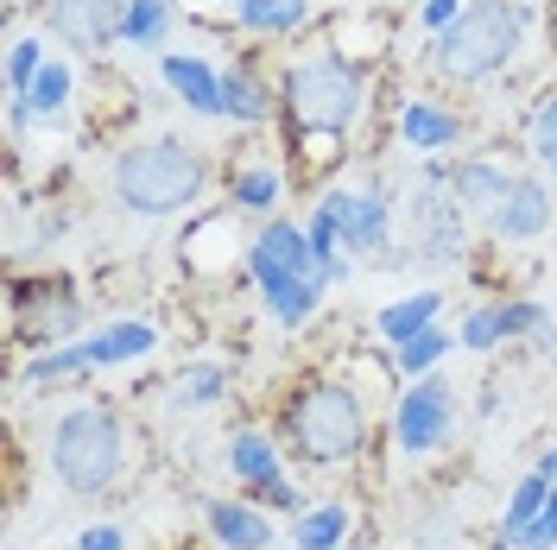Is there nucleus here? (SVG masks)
<instances>
[{"instance_id": "1", "label": "nucleus", "mask_w": 557, "mask_h": 550, "mask_svg": "<svg viewBox=\"0 0 557 550\" xmlns=\"http://www.w3.org/2000/svg\"><path fill=\"white\" fill-rule=\"evenodd\" d=\"M368 96H374L368 64H355L343 51H311V58L278 70V114H285L292 146H311V139L343 146L348 127L368 114Z\"/></svg>"}, {"instance_id": "2", "label": "nucleus", "mask_w": 557, "mask_h": 550, "mask_svg": "<svg viewBox=\"0 0 557 550\" xmlns=\"http://www.w3.org/2000/svg\"><path fill=\"white\" fill-rule=\"evenodd\" d=\"M247 285L260 291V304H267V316H273L278 329H305L317 310H323V298H330L336 278L317 260L305 222L273 215V222H260L253 241H247Z\"/></svg>"}, {"instance_id": "3", "label": "nucleus", "mask_w": 557, "mask_h": 550, "mask_svg": "<svg viewBox=\"0 0 557 550\" xmlns=\"http://www.w3.org/2000/svg\"><path fill=\"white\" fill-rule=\"evenodd\" d=\"M539 26V7L532 0H469V13L456 20L444 38H431L424 64L437 83H487L500 70H513Z\"/></svg>"}, {"instance_id": "4", "label": "nucleus", "mask_w": 557, "mask_h": 550, "mask_svg": "<svg viewBox=\"0 0 557 550\" xmlns=\"http://www.w3.org/2000/svg\"><path fill=\"white\" fill-rule=\"evenodd\" d=\"M108 190L127 215H177V209L203 203L209 190V159L190 146V139H139V146H121L114 172H108Z\"/></svg>"}, {"instance_id": "5", "label": "nucleus", "mask_w": 557, "mask_h": 550, "mask_svg": "<svg viewBox=\"0 0 557 550\" xmlns=\"http://www.w3.org/2000/svg\"><path fill=\"white\" fill-rule=\"evenodd\" d=\"M305 235H311L317 260L330 266V278L343 285L355 273V253L381 260L393 247V197L374 190V184H330V190H317L311 215H305Z\"/></svg>"}, {"instance_id": "6", "label": "nucleus", "mask_w": 557, "mask_h": 550, "mask_svg": "<svg viewBox=\"0 0 557 550\" xmlns=\"http://www.w3.org/2000/svg\"><path fill=\"white\" fill-rule=\"evenodd\" d=\"M45 455H51V475L70 493H108L127 468V424H121L114 405L83 399V405L58 412L51 437H45Z\"/></svg>"}, {"instance_id": "7", "label": "nucleus", "mask_w": 557, "mask_h": 550, "mask_svg": "<svg viewBox=\"0 0 557 550\" xmlns=\"http://www.w3.org/2000/svg\"><path fill=\"white\" fill-rule=\"evenodd\" d=\"M285 449L311 468H348L361 443H368V417H361V399L343 379H311L305 392H292L285 405Z\"/></svg>"}, {"instance_id": "8", "label": "nucleus", "mask_w": 557, "mask_h": 550, "mask_svg": "<svg viewBox=\"0 0 557 550\" xmlns=\"http://www.w3.org/2000/svg\"><path fill=\"white\" fill-rule=\"evenodd\" d=\"M456 417H462V405H456L450 379H437V374L406 379V392L393 399V449L424 462V455H437L456 437Z\"/></svg>"}, {"instance_id": "9", "label": "nucleus", "mask_w": 557, "mask_h": 550, "mask_svg": "<svg viewBox=\"0 0 557 550\" xmlns=\"http://www.w3.org/2000/svg\"><path fill=\"white\" fill-rule=\"evenodd\" d=\"M228 468H235V482H242V493L253 500V507H267V513H305L298 500V487H292V475H285V449H278V437H267V430H235V443H228Z\"/></svg>"}, {"instance_id": "10", "label": "nucleus", "mask_w": 557, "mask_h": 550, "mask_svg": "<svg viewBox=\"0 0 557 550\" xmlns=\"http://www.w3.org/2000/svg\"><path fill=\"white\" fill-rule=\"evenodd\" d=\"M121 7L127 0H38V33L76 58H102L108 45H121Z\"/></svg>"}, {"instance_id": "11", "label": "nucleus", "mask_w": 557, "mask_h": 550, "mask_svg": "<svg viewBox=\"0 0 557 550\" xmlns=\"http://www.w3.org/2000/svg\"><path fill=\"white\" fill-rule=\"evenodd\" d=\"M552 222H557L552 190H545L539 177H513V190H507V197L494 203V215H487V235L507 241V247H525V241H539V235H552Z\"/></svg>"}, {"instance_id": "12", "label": "nucleus", "mask_w": 557, "mask_h": 550, "mask_svg": "<svg viewBox=\"0 0 557 550\" xmlns=\"http://www.w3.org/2000/svg\"><path fill=\"white\" fill-rule=\"evenodd\" d=\"M412 215H418V253H424L431 266H456L462 247H469V228H462L469 209L456 203L450 190H418Z\"/></svg>"}, {"instance_id": "13", "label": "nucleus", "mask_w": 557, "mask_h": 550, "mask_svg": "<svg viewBox=\"0 0 557 550\" xmlns=\"http://www.w3.org/2000/svg\"><path fill=\"white\" fill-rule=\"evenodd\" d=\"M393 134L418 159H450L456 146H462V114L444 102H431V96H412V102H399V114H393Z\"/></svg>"}, {"instance_id": "14", "label": "nucleus", "mask_w": 557, "mask_h": 550, "mask_svg": "<svg viewBox=\"0 0 557 550\" xmlns=\"http://www.w3.org/2000/svg\"><path fill=\"white\" fill-rule=\"evenodd\" d=\"M159 83H165L190 114L222 121V64H209L203 51H165V58H159Z\"/></svg>"}, {"instance_id": "15", "label": "nucleus", "mask_w": 557, "mask_h": 550, "mask_svg": "<svg viewBox=\"0 0 557 550\" xmlns=\"http://www.w3.org/2000/svg\"><path fill=\"white\" fill-rule=\"evenodd\" d=\"M203 525L222 550H273V513L253 500H203Z\"/></svg>"}, {"instance_id": "16", "label": "nucleus", "mask_w": 557, "mask_h": 550, "mask_svg": "<svg viewBox=\"0 0 557 550\" xmlns=\"http://www.w3.org/2000/svg\"><path fill=\"white\" fill-rule=\"evenodd\" d=\"M278 114V83H267L253 64H222V121L267 127Z\"/></svg>"}, {"instance_id": "17", "label": "nucleus", "mask_w": 557, "mask_h": 550, "mask_svg": "<svg viewBox=\"0 0 557 550\" xmlns=\"http://www.w3.org/2000/svg\"><path fill=\"white\" fill-rule=\"evenodd\" d=\"M70 96H76V70H70L64 58H51V64L38 70L33 96H26V102H7V134L20 139L33 121H38V127H45V121H58V114L70 108Z\"/></svg>"}, {"instance_id": "18", "label": "nucleus", "mask_w": 557, "mask_h": 550, "mask_svg": "<svg viewBox=\"0 0 557 550\" xmlns=\"http://www.w3.org/2000/svg\"><path fill=\"white\" fill-rule=\"evenodd\" d=\"M83 348H89V367H127L159 348V329L146 316H114L102 329H83Z\"/></svg>"}, {"instance_id": "19", "label": "nucleus", "mask_w": 557, "mask_h": 550, "mask_svg": "<svg viewBox=\"0 0 557 550\" xmlns=\"http://www.w3.org/2000/svg\"><path fill=\"white\" fill-rule=\"evenodd\" d=\"M513 190V172L500 165V159H456V172H450V197L469 215H494V203Z\"/></svg>"}, {"instance_id": "20", "label": "nucleus", "mask_w": 557, "mask_h": 550, "mask_svg": "<svg viewBox=\"0 0 557 550\" xmlns=\"http://www.w3.org/2000/svg\"><path fill=\"white\" fill-rule=\"evenodd\" d=\"M437 316H444V291H437V285H424V291H412V298L381 304L374 329H381L386 348H399V342H412V336H424V329H437Z\"/></svg>"}, {"instance_id": "21", "label": "nucleus", "mask_w": 557, "mask_h": 550, "mask_svg": "<svg viewBox=\"0 0 557 550\" xmlns=\"http://www.w3.org/2000/svg\"><path fill=\"white\" fill-rule=\"evenodd\" d=\"M311 0H235V33L247 38H292L311 26Z\"/></svg>"}, {"instance_id": "22", "label": "nucleus", "mask_w": 557, "mask_h": 550, "mask_svg": "<svg viewBox=\"0 0 557 550\" xmlns=\"http://www.w3.org/2000/svg\"><path fill=\"white\" fill-rule=\"evenodd\" d=\"M355 532L348 500H311L305 513L292 518V550H343Z\"/></svg>"}, {"instance_id": "23", "label": "nucleus", "mask_w": 557, "mask_h": 550, "mask_svg": "<svg viewBox=\"0 0 557 550\" xmlns=\"http://www.w3.org/2000/svg\"><path fill=\"white\" fill-rule=\"evenodd\" d=\"M228 399V367L222 361H190L172 374V405L177 412H209Z\"/></svg>"}, {"instance_id": "24", "label": "nucleus", "mask_w": 557, "mask_h": 550, "mask_svg": "<svg viewBox=\"0 0 557 550\" xmlns=\"http://www.w3.org/2000/svg\"><path fill=\"white\" fill-rule=\"evenodd\" d=\"M172 20H177V0H127V7H121V45L159 51V45L172 38Z\"/></svg>"}, {"instance_id": "25", "label": "nucleus", "mask_w": 557, "mask_h": 550, "mask_svg": "<svg viewBox=\"0 0 557 550\" xmlns=\"http://www.w3.org/2000/svg\"><path fill=\"white\" fill-rule=\"evenodd\" d=\"M278 197H285V177H278L273 165H247V172H235V184H228V209H235V215H260V222H273Z\"/></svg>"}, {"instance_id": "26", "label": "nucleus", "mask_w": 557, "mask_h": 550, "mask_svg": "<svg viewBox=\"0 0 557 550\" xmlns=\"http://www.w3.org/2000/svg\"><path fill=\"white\" fill-rule=\"evenodd\" d=\"M83 374H96V367H89V348H83V336H76V342H64V348L33 354L20 379H26V386H64V379H83Z\"/></svg>"}, {"instance_id": "27", "label": "nucleus", "mask_w": 557, "mask_h": 550, "mask_svg": "<svg viewBox=\"0 0 557 550\" xmlns=\"http://www.w3.org/2000/svg\"><path fill=\"white\" fill-rule=\"evenodd\" d=\"M45 64H51L45 33H20V38H13V45H7V102H26Z\"/></svg>"}, {"instance_id": "28", "label": "nucleus", "mask_w": 557, "mask_h": 550, "mask_svg": "<svg viewBox=\"0 0 557 550\" xmlns=\"http://www.w3.org/2000/svg\"><path fill=\"white\" fill-rule=\"evenodd\" d=\"M545 500H552V482H545L539 468H525L520 487H513V493H507V507H500V538H520L525 525H539Z\"/></svg>"}, {"instance_id": "29", "label": "nucleus", "mask_w": 557, "mask_h": 550, "mask_svg": "<svg viewBox=\"0 0 557 550\" xmlns=\"http://www.w3.org/2000/svg\"><path fill=\"white\" fill-rule=\"evenodd\" d=\"M450 348H462V342L437 323V329H424V336H412V342L393 348V367H399V379H424V374H437V361H444Z\"/></svg>"}, {"instance_id": "30", "label": "nucleus", "mask_w": 557, "mask_h": 550, "mask_svg": "<svg viewBox=\"0 0 557 550\" xmlns=\"http://www.w3.org/2000/svg\"><path fill=\"white\" fill-rule=\"evenodd\" d=\"M525 152H532L539 172L557 177V89H545L532 102V114H525Z\"/></svg>"}, {"instance_id": "31", "label": "nucleus", "mask_w": 557, "mask_h": 550, "mask_svg": "<svg viewBox=\"0 0 557 550\" xmlns=\"http://www.w3.org/2000/svg\"><path fill=\"white\" fill-rule=\"evenodd\" d=\"M494 323H500V342H539L552 329V310L539 298H507V304H494Z\"/></svg>"}, {"instance_id": "32", "label": "nucleus", "mask_w": 557, "mask_h": 550, "mask_svg": "<svg viewBox=\"0 0 557 550\" xmlns=\"http://www.w3.org/2000/svg\"><path fill=\"white\" fill-rule=\"evenodd\" d=\"M456 342L469 348V354H494V348H500V323H494V304L462 310V323H456Z\"/></svg>"}, {"instance_id": "33", "label": "nucleus", "mask_w": 557, "mask_h": 550, "mask_svg": "<svg viewBox=\"0 0 557 550\" xmlns=\"http://www.w3.org/2000/svg\"><path fill=\"white\" fill-rule=\"evenodd\" d=\"M462 13H469V0H418V26H424L431 38H444Z\"/></svg>"}, {"instance_id": "34", "label": "nucleus", "mask_w": 557, "mask_h": 550, "mask_svg": "<svg viewBox=\"0 0 557 550\" xmlns=\"http://www.w3.org/2000/svg\"><path fill=\"white\" fill-rule=\"evenodd\" d=\"M513 545L520 550H557V487H552V500H545V513H539V525H525Z\"/></svg>"}, {"instance_id": "35", "label": "nucleus", "mask_w": 557, "mask_h": 550, "mask_svg": "<svg viewBox=\"0 0 557 550\" xmlns=\"http://www.w3.org/2000/svg\"><path fill=\"white\" fill-rule=\"evenodd\" d=\"M177 13H190V20H203V26H222V33H235V0H177Z\"/></svg>"}, {"instance_id": "36", "label": "nucleus", "mask_w": 557, "mask_h": 550, "mask_svg": "<svg viewBox=\"0 0 557 550\" xmlns=\"http://www.w3.org/2000/svg\"><path fill=\"white\" fill-rule=\"evenodd\" d=\"M76 550H127V538H121V525H83Z\"/></svg>"}, {"instance_id": "37", "label": "nucleus", "mask_w": 557, "mask_h": 550, "mask_svg": "<svg viewBox=\"0 0 557 550\" xmlns=\"http://www.w3.org/2000/svg\"><path fill=\"white\" fill-rule=\"evenodd\" d=\"M532 468H539V475H545V482L557 487V449H545V455H539V462H532Z\"/></svg>"}, {"instance_id": "38", "label": "nucleus", "mask_w": 557, "mask_h": 550, "mask_svg": "<svg viewBox=\"0 0 557 550\" xmlns=\"http://www.w3.org/2000/svg\"><path fill=\"white\" fill-rule=\"evenodd\" d=\"M487 550H520V545H513V538H494V545H487Z\"/></svg>"}]
</instances>
